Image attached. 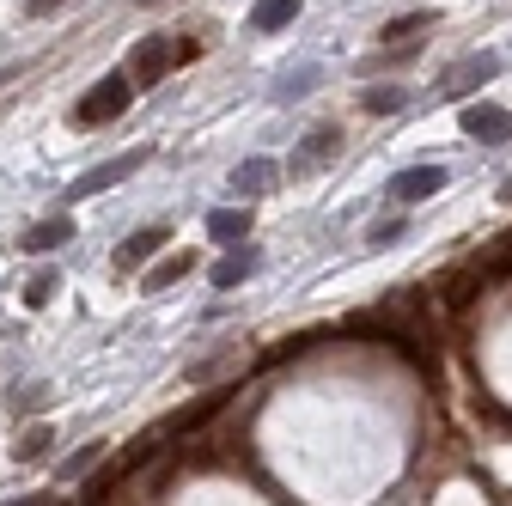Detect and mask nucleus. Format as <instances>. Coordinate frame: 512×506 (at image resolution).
<instances>
[{
    "label": "nucleus",
    "mask_w": 512,
    "mask_h": 506,
    "mask_svg": "<svg viewBox=\"0 0 512 506\" xmlns=\"http://www.w3.org/2000/svg\"><path fill=\"white\" fill-rule=\"evenodd\" d=\"M128 92H135V80H128V74H104V80L74 104V122H80V129H104V122H116V116L128 110Z\"/></svg>",
    "instance_id": "1"
},
{
    "label": "nucleus",
    "mask_w": 512,
    "mask_h": 506,
    "mask_svg": "<svg viewBox=\"0 0 512 506\" xmlns=\"http://www.w3.org/2000/svg\"><path fill=\"white\" fill-rule=\"evenodd\" d=\"M360 104H366V116H397V110L409 104V92H403V86H372Z\"/></svg>",
    "instance_id": "16"
},
{
    "label": "nucleus",
    "mask_w": 512,
    "mask_h": 506,
    "mask_svg": "<svg viewBox=\"0 0 512 506\" xmlns=\"http://www.w3.org/2000/svg\"><path fill=\"white\" fill-rule=\"evenodd\" d=\"M189 269H196V250H177V257H165V263L141 281V293H165L171 281H189Z\"/></svg>",
    "instance_id": "12"
},
{
    "label": "nucleus",
    "mask_w": 512,
    "mask_h": 506,
    "mask_svg": "<svg viewBox=\"0 0 512 506\" xmlns=\"http://www.w3.org/2000/svg\"><path fill=\"white\" fill-rule=\"evenodd\" d=\"M299 7H305V0H256V7H250V31H287L299 19Z\"/></svg>",
    "instance_id": "10"
},
{
    "label": "nucleus",
    "mask_w": 512,
    "mask_h": 506,
    "mask_svg": "<svg viewBox=\"0 0 512 506\" xmlns=\"http://www.w3.org/2000/svg\"><path fill=\"white\" fill-rule=\"evenodd\" d=\"M445 183H452V177H445V165H409V171H397L391 183H384V189H391V196L403 202V208H415V202H427V196H439V189Z\"/></svg>",
    "instance_id": "5"
},
{
    "label": "nucleus",
    "mask_w": 512,
    "mask_h": 506,
    "mask_svg": "<svg viewBox=\"0 0 512 506\" xmlns=\"http://www.w3.org/2000/svg\"><path fill=\"white\" fill-rule=\"evenodd\" d=\"M403 232H409V220H378V226L366 232V244H397Z\"/></svg>",
    "instance_id": "20"
},
{
    "label": "nucleus",
    "mask_w": 512,
    "mask_h": 506,
    "mask_svg": "<svg viewBox=\"0 0 512 506\" xmlns=\"http://www.w3.org/2000/svg\"><path fill=\"white\" fill-rule=\"evenodd\" d=\"M165 238H171V232H165V226H141V232H135V238H128V244H122V250H116V269H135V263H147V257H153V250H159V244H165Z\"/></svg>",
    "instance_id": "11"
},
{
    "label": "nucleus",
    "mask_w": 512,
    "mask_h": 506,
    "mask_svg": "<svg viewBox=\"0 0 512 506\" xmlns=\"http://www.w3.org/2000/svg\"><path fill=\"white\" fill-rule=\"evenodd\" d=\"M464 135L470 141H482V147H506L512 141V110H500V104H464Z\"/></svg>",
    "instance_id": "4"
},
{
    "label": "nucleus",
    "mask_w": 512,
    "mask_h": 506,
    "mask_svg": "<svg viewBox=\"0 0 512 506\" xmlns=\"http://www.w3.org/2000/svg\"><path fill=\"white\" fill-rule=\"evenodd\" d=\"M421 55V43H409V49H384V55H366L360 61V74H378V68H403V61H415Z\"/></svg>",
    "instance_id": "18"
},
{
    "label": "nucleus",
    "mask_w": 512,
    "mask_h": 506,
    "mask_svg": "<svg viewBox=\"0 0 512 506\" xmlns=\"http://www.w3.org/2000/svg\"><path fill=\"white\" fill-rule=\"evenodd\" d=\"M68 238H74V220H68V214H55V220H43V226H31V232H25V250H37V257H43V250L68 244Z\"/></svg>",
    "instance_id": "13"
},
{
    "label": "nucleus",
    "mask_w": 512,
    "mask_h": 506,
    "mask_svg": "<svg viewBox=\"0 0 512 506\" xmlns=\"http://www.w3.org/2000/svg\"><path fill=\"white\" fill-rule=\"evenodd\" d=\"M433 13H409V19H397V25H384V43H391V37H409V31H421Z\"/></svg>",
    "instance_id": "21"
},
{
    "label": "nucleus",
    "mask_w": 512,
    "mask_h": 506,
    "mask_svg": "<svg viewBox=\"0 0 512 506\" xmlns=\"http://www.w3.org/2000/svg\"><path fill=\"white\" fill-rule=\"evenodd\" d=\"M49 446H55V427L43 421V427H25V433H19L13 458H19V464H37V458H49Z\"/></svg>",
    "instance_id": "15"
},
{
    "label": "nucleus",
    "mask_w": 512,
    "mask_h": 506,
    "mask_svg": "<svg viewBox=\"0 0 512 506\" xmlns=\"http://www.w3.org/2000/svg\"><path fill=\"white\" fill-rule=\"evenodd\" d=\"M141 7H159V0H141Z\"/></svg>",
    "instance_id": "26"
},
{
    "label": "nucleus",
    "mask_w": 512,
    "mask_h": 506,
    "mask_svg": "<svg viewBox=\"0 0 512 506\" xmlns=\"http://www.w3.org/2000/svg\"><path fill=\"white\" fill-rule=\"evenodd\" d=\"M147 159H153V153H147V147H135V153H122V159H104V165H92L86 177H74V183H68V202H92V196H104V189H116L122 177H135Z\"/></svg>",
    "instance_id": "2"
},
{
    "label": "nucleus",
    "mask_w": 512,
    "mask_h": 506,
    "mask_svg": "<svg viewBox=\"0 0 512 506\" xmlns=\"http://www.w3.org/2000/svg\"><path fill=\"white\" fill-rule=\"evenodd\" d=\"M336 153H342V129H336V122H324V129L305 135V147H299V159L287 171H317V165H330Z\"/></svg>",
    "instance_id": "7"
},
{
    "label": "nucleus",
    "mask_w": 512,
    "mask_h": 506,
    "mask_svg": "<svg viewBox=\"0 0 512 506\" xmlns=\"http://www.w3.org/2000/svg\"><path fill=\"white\" fill-rule=\"evenodd\" d=\"M275 183H281V165L275 159H244V165H232V196H269Z\"/></svg>",
    "instance_id": "8"
},
{
    "label": "nucleus",
    "mask_w": 512,
    "mask_h": 506,
    "mask_svg": "<svg viewBox=\"0 0 512 506\" xmlns=\"http://www.w3.org/2000/svg\"><path fill=\"white\" fill-rule=\"evenodd\" d=\"M244 232H250V208H214V214H208V238L238 244Z\"/></svg>",
    "instance_id": "14"
},
{
    "label": "nucleus",
    "mask_w": 512,
    "mask_h": 506,
    "mask_svg": "<svg viewBox=\"0 0 512 506\" xmlns=\"http://www.w3.org/2000/svg\"><path fill=\"white\" fill-rule=\"evenodd\" d=\"M494 74H500V55H470V61H464V68H452V74H445V80H439V92H445V98H464V92H476V86H488Z\"/></svg>",
    "instance_id": "6"
},
{
    "label": "nucleus",
    "mask_w": 512,
    "mask_h": 506,
    "mask_svg": "<svg viewBox=\"0 0 512 506\" xmlns=\"http://www.w3.org/2000/svg\"><path fill=\"white\" fill-rule=\"evenodd\" d=\"M61 7V0H31V13H55Z\"/></svg>",
    "instance_id": "24"
},
{
    "label": "nucleus",
    "mask_w": 512,
    "mask_h": 506,
    "mask_svg": "<svg viewBox=\"0 0 512 506\" xmlns=\"http://www.w3.org/2000/svg\"><path fill=\"white\" fill-rule=\"evenodd\" d=\"M55 293H61V275H55V269H43V275H31V281H25V305H31V311H43Z\"/></svg>",
    "instance_id": "17"
},
{
    "label": "nucleus",
    "mask_w": 512,
    "mask_h": 506,
    "mask_svg": "<svg viewBox=\"0 0 512 506\" xmlns=\"http://www.w3.org/2000/svg\"><path fill=\"white\" fill-rule=\"evenodd\" d=\"M500 202H512V177H506V183H500Z\"/></svg>",
    "instance_id": "25"
},
{
    "label": "nucleus",
    "mask_w": 512,
    "mask_h": 506,
    "mask_svg": "<svg viewBox=\"0 0 512 506\" xmlns=\"http://www.w3.org/2000/svg\"><path fill=\"white\" fill-rule=\"evenodd\" d=\"M256 263H263V250H256V244L232 250V257H220V263H214V287H220V293H232L238 281H250V275H256Z\"/></svg>",
    "instance_id": "9"
},
{
    "label": "nucleus",
    "mask_w": 512,
    "mask_h": 506,
    "mask_svg": "<svg viewBox=\"0 0 512 506\" xmlns=\"http://www.w3.org/2000/svg\"><path fill=\"white\" fill-rule=\"evenodd\" d=\"M171 68H177V37H147V43H135V55H128V80L135 86H153Z\"/></svg>",
    "instance_id": "3"
},
{
    "label": "nucleus",
    "mask_w": 512,
    "mask_h": 506,
    "mask_svg": "<svg viewBox=\"0 0 512 506\" xmlns=\"http://www.w3.org/2000/svg\"><path fill=\"white\" fill-rule=\"evenodd\" d=\"M317 80H324V74H317V68H299V74H287V80L275 86V98H281V104H293V98H299V92H311Z\"/></svg>",
    "instance_id": "19"
},
{
    "label": "nucleus",
    "mask_w": 512,
    "mask_h": 506,
    "mask_svg": "<svg viewBox=\"0 0 512 506\" xmlns=\"http://www.w3.org/2000/svg\"><path fill=\"white\" fill-rule=\"evenodd\" d=\"M13 506H61V500H49V494H25V500H13Z\"/></svg>",
    "instance_id": "23"
},
{
    "label": "nucleus",
    "mask_w": 512,
    "mask_h": 506,
    "mask_svg": "<svg viewBox=\"0 0 512 506\" xmlns=\"http://www.w3.org/2000/svg\"><path fill=\"white\" fill-rule=\"evenodd\" d=\"M98 458H104V446H98V439H92V446H86V452H74V458H68V476H80V470H92Z\"/></svg>",
    "instance_id": "22"
}]
</instances>
